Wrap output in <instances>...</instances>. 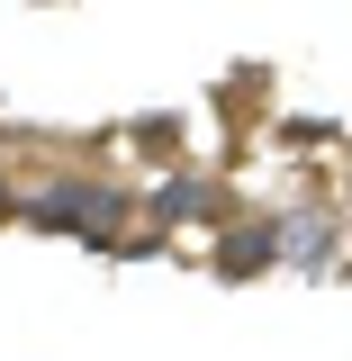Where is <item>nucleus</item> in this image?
Instances as JSON below:
<instances>
[{"label":"nucleus","instance_id":"1","mask_svg":"<svg viewBox=\"0 0 352 361\" xmlns=\"http://www.w3.org/2000/svg\"><path fill=\"white\" fill-rule=\"evenodd\" d=\"M127 190H109V180H82V172H63V180H45L37 199H18V217H37V226H73V235H118L127 226Z\"/></svg>","mask_w":352,"mask_h":361},{"label":"nucleus","instance_id":"2","mask_svg":"<svg viewBox=\"0 0 352 361\" xmlns=\"http://www.w3.org/2000/svg\"><path fill=\"white\" fill-rule=\"evenodd\" d=\"M271 244H280V262L325 271V262H334V217H325V208H298L289 226H271Z\"/></svg>","mask_w":352,"mask_h":361},{"label":"nucleus","instance_id":"3","mask_svg":"<svg viewBox=\"0 0 352 361\" xmlns=\"http://www.w3.org/2000/svg\"><path fill=\"white\" fill-rule=\"evenodd\" d=\"M208 208H217V190H208V180H163V190H154V217H163V226L208 217Z\"/></svg>","mask_w":352,"mask_h":361},{"label":"nucleus","instance_id":"4","mask_svg":"<svg viewBox=\"0 0 352 361\" xmlns=\"http://www.w3.org/2000/svg\"><path fill=\"white\" fill-rule=\"evenodd\" d=\"M262 262H280L271 226H262V235H235V244H226V271H262Z\"/></svg>","mask_w":352,"mask_h":361},{"label":"nucleus","instance_id":"5","mask_svg":"<svg viewBox=\"0 0 352 361\" xmlns=\"http://www.w3.org/2000/svg\"><path fill=\"white\" fill-rule=\"evenodd\" d=\"M0 208H18V199H9V190H0Z\"/></svg>","mask_w":352,"mask_h":361}]
</instances>
